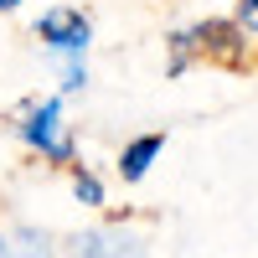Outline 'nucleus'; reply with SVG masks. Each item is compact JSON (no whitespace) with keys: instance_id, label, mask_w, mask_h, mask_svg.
<instances>
[{"instance_id":"5","label":"nucleus","mask_w":258,"mask_h":258,"mask_svg":"<svg viewBox=\"0 0 258 258\" xmlns=\"http://www.w3.org/2000/svg\"><path fill=\"white\" fill-rule=\"evenodd\" d=\"M160 155H165V135H140V140H129V145L119 150L114 170H119V181H124V186H140Z\"/></svg>"},{"instance_id":"9","label":"nucleus","mask_w":258,"mask_h":258,"mask_svg":"<svg viewBox=\"0 0 258 258\" xmlns=\"http://www.w3.org/2000/svg\"><path fill=\"white\" fill-rule=\"evenodd\" d=\"M11 243H21V253H11V258H52V243H47V232H36V227H21Z\"/></svg>"},{"instance_id":"3","label":"nucleus","mask_w":258,"mask_h":258,"mask_svg":"<svg viewBox=\"0 0 258 258\" xmlns=\"http://www.w3.org/2000/svg\"><path fill=\"white\" fill-rule=\"evenodd\" d=\"M73 258H145V238L124 222H98L73 238Z\"/></svg>"},{"instance_id":"6","label":"nucleus","mask_w":258,"mask_h":258,"mask_svg":"<svg viewBox=\"0 0 258 258\" xmlns=\"http://www.w3.org/2000/svg\"><path fill=\"white\" fill-rule=\"evenodd\" d=\"M165 52H170V57H165V73L181 78L191 62H202V41H197V31H191V26H181V31L165 36Z\"/></svg>"},{"instance_id":"4","label":"nucleus","mask_w":258,"mask_h":258,"mask_svg":"<svg viewBox=\"0 0 258 258\" xmlns=\"http://www.w3.org/2000/svg\"><path fill=\"white\" fill-rule=\"evenodd\" d=\"M191 31L202 41V62H227V68H243L248 62V31L238 21L207 16V21H191Z\"/></svg>"},{"instance_id":"2","label":"nucleus","mask_w":258,"mask_h":258,"mask_svg":"<svg viewBox=\"0 0 258 258\" xmlns=\"http://www.w3.org/2000/svg\"><path fill=\"white\" fill-rule=\"evenodd\" d=\"M36 41L52 57H88L93 21H88V11H78V6H52V11L36 16Z\"/></svg>"},{"instance_id":"11","label":"nucleus","mask_w":258,"mask_h":258,"mask_svg":"<svg viewBox=\"0 0 258 258\" xmlns=\"http://www.w3.org/2000/svg\"><path fill=\"white\" fill-rule=\"evenodd\" d=\"M11 11H21V0H0V16H11Z\"/></svg>"},{"instance_id":"10","label":"nucleus","mask_w":258,"mask_h":258,"mask_svg":"<svg viewBox=\"0 0 258 258\" xmlns=\"http://www.w3.org/2000/svg\"><path fill=\"white\" fill-rule=\"evenodd\" d=\"M232 21L248 31V36H258V0H238V11H232Z\"/></svg>"},{"instance_id":"7","label":"nucleus","mask_w":258,"mask_h":258,"mask_svg":"<svg viewBox=\"0 0 258 258\" xmlns=\"http://www.w3.org/2000/svg\"><path fill=\"white\" fill-rule=\"evenodd\" d=\"M73 202H78V207H103V202H109L103 181L93 176L88 165H73Z\"/></svg>"},{"instance_id":"1","label":"nucleus","mask_w":258,"mask_h":258,"mask_svg":"<svg viewBox=\"0 0 258 258\" xmlns=\"http://www.w3.org/2000/svg\"><path fill=\"white\" fill-rule=\"evenodd\" d=\"M21 145L41 155L47 165H78V145H73V129H68V114H62V98H41L31 103L16 124Z\"/></svg>"},{"instance_id":"12","label":"nucleus","mask_w":258,"mask_h":258,"mask_svg":"<svg viewBox=\"0 0 258 258\" xmlns=\"http://www.w3.org/2000/svg\"><path fill=\"white\" fill-rule=\"evenodd\" d=\"M0 258H11V238H6V232H0Z\"/></svg>"},{"instance_id":"8","label":"nucleus","mask_w":258,"mask_h":258,"mask_svg":"<svg viewBox=\"0 0 258 258\" xmlns=\"http://www.w3.org/2000/svg\"><path fill=\"white\" fill-rule=\"evenodd\" d=\"M57 83H62V93H83L88 88V62L83 57H57Z\"/></svg>"}]
</instances>
